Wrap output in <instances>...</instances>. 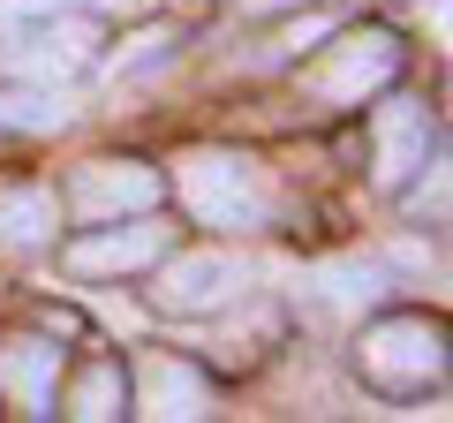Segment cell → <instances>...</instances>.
I'll return each instance as SVG.
<instances>
[{
	"label": "cell",
	"mask_w": 453,
	"mask_h": 423,
	"mask_svg": "<svg viewBox=\"0 0 453 423\" xmlns=\"http://www.w3.org/2000/svg\"><path fill=\"white\" fill-rule=\"evenodd\" d=\"M174 189H181V212L196 227H265V212H273L265 166L242 159V151H189Z\"/></svg>",
	"instance_id": "1"
},
{
	"label": "cell",
	"mask_w": 453,
	"mask_h": 423,
	"mask_svg": "<svg viewBox=\"0 0 453 423\" xmlns=\"http://www.w3.org/2000/svg\"><path fill=\"white\" fill-rule=\"evenodd\" d=\"M356 363L378 393H423V386L446 378V326L416 318V310L408 318H378V326H363Z\"/></svg>",
	"instance_id": "2"
},
{
	"label": "cell",
	"mask_w": 453,
	"mask_h": 423,
	"mask_svg": "<svg viewBox=\"0 0 453 423\" xmlns=\"http://www.w3.org/2000/svg\"><path fill=\"white\" fill-rule=\"evenodd\" d=\"M91 46H98V31L83 16L46 8V16H31V23H8V38H0V68H8L16 83L53 91V83H68V76L91 68Z\"/></svg>",
	"instance_id": "3"
},
{
	"label": "cell",
	"mask_w": 453,
	"mask_h": 423,
	"mask_svg": "<svg viewBox=\"0 0 453 423\" xmlns=\"http://www.w3.org/2000/svg\"><path fill=\"white\" fill-rule=\"evenodd\" d=\"M393 68H401V46H393L386 31H348L340 46H325L318 61H310V98L318 106H363L371 91H386Z\"/></svg>",
	"instance_id": "4"
},
{
	"label": "cell",
	"mask_w": 453,
	"mask_h": 423,
	"mask_svg": "<svg viewBox=\"0 0 453 423\" xmlns=\"http://www.w3.org/2000/svg\"><path fill=\"white\" fill-rule=\"evenodd\" d=\"M242 288H250V265L234 258V250H181L159 273V310H174V318H211V310H226Z\"/></svg>",
	"instance_id": "5"
},
{
	"label": "cell",
	"mask_w": 453,
	"mask_h": 423,
	"mask_svg": "<svg viewBox=\"0 0 453 423\" xmlns=\"http://www.w3.org/2000/svg\"><path fill=\"white\" fill-rule=\"evenodd\" d=\"M68 204H76L83 219L151 212L159 204V174H151L144 159H91V166H76V181H68Z\"/></svg>",
	"instance_id": "6"
},
{
	"label": "cell",
	"mask_w": 453,
	"mask_h": 423,
	"mask_svg": "<svg viewBox=\"0 0 453 423\" xmlns=\"http://www.w3.org/2000/svg\"><path fill=\"white\" fill-rule=\"evenodd\" d=\"M159 258H166V227H151L144 212H129V227H106V235L68 242V273H83V280L144 273V265H159Z\"/></svg>",
	"instance_id": "7"
},
{
	"label": "cell",
	"mask_w": 453,
	"mask_h": 423,
	"mask_svg": "<svg viewBox=\"0 0 453 423\" xmlns=\"http://www.w3.org/2000/svg\"><path fill=\"white\" fill-rule=\"evenodd\" d=\"M371 136H378V189H401V181L438 151V121L423 114L416 98H386Z\"/></svg>",
	"instance_id": "8"
},
{
	"label": "cell",
	"mask_w": 453,
	"mask_h": 423,
	"mask_svg": "<svg viewBox=\"0 0 453 423\" xmlns=\"http://www.w3.org/2000/svg\"><path fill=\"white\" fill-rule=\"evenodd\" d=\"M136 416H159V423H174V416H211L204 371H189V363H174V356H151L144 371H136Z\"/></svg>",
	"instance_id": "9"
},
{
	"label": "cell",
	"mask_w": 453,
	"mask_h": 423,
	"mask_svg": "<svg viewBox=\"0 0 453 423\" xmlns=\"http://www.w3.org/2000/svg\"><path fill=\"white\" fill-rule=\"evenodd\" d=\"M0 393H8L23 416H53V393H61V348L8 341V348H0Z\"/></svg>",
	"instance_id": "10"
},
{
	"label": "cell",
	"mask_w": 453,
	"mask_h": 423,
	"mask_svg": "<svg viewBox=\"0 0 453 423\" xmlns=\"http://www.w3.org/2000/svg\"><path fill=\"white\" fill-rule=\"evenodd\" d=\"M53 219H61V204H53L46 189L0 196V242H8V250H38V242L53 235Z\"/></svg>",
	"instance_id": "11"
},
{
	"label": "cell",
	"mask_w": 453,
	"mask_h": 423,
	"mask_svg": "<svg viewBox=\"0 0 453 423\" xmlns=\"http://www.w3.org/2000/svg\"><path fill=\"white\" fill-rule=\"evenodd\" d=\"M121 401H129V378H121V363H98V371H83L76 386H68V416H83V423L121 416Z\"/></svg>",
	"instance_id": "12"
},
{
	"label": "cell",
	"mask_w": 453,
	"mask_h": 423,
	"mask_svg": "<svg viewBox=\"0 0 453 423\" xmlns=\"http://www.w3.org/2000/svg\"><path fill=\"white\" fill-rule=\"evenodd\" d=\"M68 121V106H53L46 91H0V129H61Z\"/></svg>",
	"instance_id": "13"
},
{
	"label": "cell",
	"mask_w": 453,
	"mask_h": 423,
	"mask_svg": "<svg viewBox=\"0 0 453 423\" xmlns=\"http://www.w3.org/2000/svg\"><path fill=\"white\" fill-rule=\"evenodd\" d=\"M378 295H386V288H378L371 265H363V273H333V280H325V303H340V310H348V303H378Z\"/></svg>",
	"instance_id": "14"
},
{
	"label": "cell",
	"mask_w": 453,
	"mask_h": 423,
	"mask_svg": "<svg viewBox=\"0 0 453 423\" xmlns=\"http://www.w3.org/2000/svg\"><path fill=\"white\" fill-rule=\"evenodd\" d=\"M242 8H257V16H265V8H288V0H242Z\"/></svg>",
	"instance_id": "15"
},
{
	"label": "cell",
	"mask_w": 453,
	"mask_h": 423,
	"mask_svg": "<svg viewBox=\"0 0 453 423\" xmlns=\"http://www.w3.org/2000/svg\"><path fill=\"white\" fill-rule=\"evenodd\" d=\"M91 8H121V0H91Z\"/></svg>",
	"instance_id": "16"
}]
</instances>
